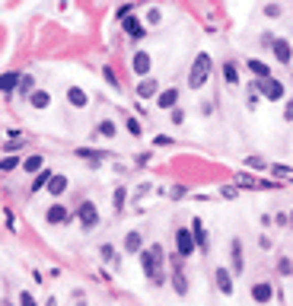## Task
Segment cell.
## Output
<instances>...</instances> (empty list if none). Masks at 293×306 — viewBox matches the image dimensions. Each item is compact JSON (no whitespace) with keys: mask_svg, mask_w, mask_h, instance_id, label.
I'll return each instance as SVG.
<instances>
[{"mask_svg":"<svg viewBox=\"0 0 293 306\" xmlns=\"http://www.w3.org/2000/svg\"><path fill=\"white\" fill-rule=\"evenodd\" d=\"M162 249L159 246H150V249H144L140 252V265H144V271H147V278L153 281V284H162Z\"/></svg>","mask_w":293,"mask_h":306,"instance_id":"obj_1","label":"cell"},{"mask_svg":"<svg viewBox=\"0 0 293 306\" xmlns=\"http://www.w3.org/2000/svg\"><path fill=\"white\" fill-rule=\"evenodd\" d=\"M210 70H214V61H210V54L201 51L194 57V64H191V74H188V86L191 89H201L207 80H210Z\"/></svg>","mask_w":293,"mask_h":306,"instance_id":"obj_2","label":"cell"},{"mask_svg":"<svg viewBox=\"0 0 293 306\" xmlns=\"http://www.w3.org/2000/svg\"><path fill=\"white\" fill-rule=\"evenodd\" d=\"M255 83H258V93L265 99H284V83L280 80L268 77V80H255Z\"/></svg>","mask_w":293,"mask_h":306,"instance_id":"obj_3","label":"cell"},{"mask_svg":"<svg viewBox=\"0 0 293 306\" xmlns=\"http://www.w3.org/2000/svg\"><path fill=\"white\" fill-rule=\"evenodd\" d=\"M77 217H80V227H83V230H92V227H96V220H99V210H96L92 201H83L80 210H77Z\"/></svg>","mask_w":293,"mask_h":306,"instance_id":"obj_4","label":"cell"},{"mask_svg":"<svg viewBox=\"0 0 293 306\" xmlns=\"http://www.w3.org/2000/svg\"><path fill=\"white\" fill-rule=\"evenodd\" d=\"M175 246H179V255L182 258H188L191 252H194V233L191 230H175Z\"/></svg>","mask_w":293,"mask_h":306,"instance_id":"obj_5","label":"cell"},{"mask_svg":"<svg viewBox=\"0 0 293 306\" xmlns=\"http://www.w3.org/2000/svg\"><path fill=\"white\" fill-rule=\"evenodd\" d=\"M137 96L140 99H150V96H159V83H156V77H144L137 83Z\"/></svg>","mask_w":293,"mask_h":306,"instance_id":"obj_6","label":"cell"},{"mask_svg":"<svg viewBox=\"0 0 293 306\" xmlns=\"http://www.w3.org/2000/svg\"><path fill=\"white\" fill-rule=\"evenodd\" d=\"M131 67H134L137 77H147V74H150V54H147V51H134Z\"/></svg>","mask_w":293,"mask_h":306,"instance_id":"obj_7","label":"cell"},{"mask_svg":"<svg viewBox=\"0 0 293 306\" xmlns=\"http://www.w3.org/2000/svg\"><path fill=\"white\" fill-rule=\"evenodd\" d=\"M19 80H22V74H16V70H7V74L0 77V93H4V96H10V93L19 86Z\"/></svg>","mask_w":293,"mask_h":306,"instance_id":"obj_8","label":"cell"},{"mask_svg":"<svg viewBox=\"0 0 293 306\" xmlns=\"http://www.w3.org/2000/svg\"><path fill=\"white\" fill-rule=\"evenodd\" d=\"M271 48H274V57H277L280 64H290V57H293L290 42H284V39H274V45H271Z\"/></svg>","mask_w":293,"mask_h":306,"instance_id":"obj_9","label":"cell"},{"mask_svg":"<svg viewBox=\"0 0 293 306\" xmlns=\"http://www.w3.org/2000/svg\"><path fill=\"white\" fill-rule=\"evenodd\" d=\"M67 102L74 105V109H86V105H89V96H86L80 86H70V89H67Z\"/></svg>","mask_w":293,"mask_h":306,"instance_id":"obj_10","label":"cell"},{"mask_svg":"<svg viewBox=\"0 0 293 306\" xmlns=\"http://www.w3.org/2000/svg\"><path fill=\"white\" fill-rule=\"evenodd\" d=\"M121 26H124V32H127V35H131V39H134V42H140V39H144V35H147V29H144V26H140V22H137L134 16H124V22H121Z\"/></svg>","mask_w":293,"mask_h":306,"instance_id":"obj_11","label":"cell"},{"mask_svg":"<svg viewBox=\"0 0 293 306\" xmlns=\"http://www.w3.org/2000/svg\"><path fill=\"white\" fill-rule=\"evenodd\" d=\"M175 102H179V89H162L159 96H156L159 109H175Z\"/></svg>","mask_w":293,"mask_h":306,"instance_id":"obj_12","label":"cell"},{"mask_svg":"<svg viewBox=\"0 0 293 306\" xmlns=\"http://www.w3.org/2000/svg\"><path fill=\"white\" fill-rule=\"evenodd\" d=\"M252 300L255 303H268V300H271V284H265V281L252 284Z\"/></svg>","mask_w":293,"mask_h":306,"instance_id":"obj_13","label":"cell"},{"mask_svg":"<svg viewBox=\"0 0 293 306\" xmlns=\"http://www.w3.org/2000/svg\"><path fill=\"white\" fill-rule=\"evenodd\" d=\"M217 287H220V293H233V274L226 271V268H217Z\"/></svg>","mask_w":293,"mask_h":306,"instance_id":"obj_14","label":"cell"},{"mask_svg":"<svg viewBox=\"0 0 293 306\" xmlns=\"http://www.w3.org/2000/svg\"><path fill=\"white\" fill-rule=\"evenodd\" d=\"M230 255H233V274H239L242 271V242L239 239L230 242Z\"/></svg>","mask_w":293,"mask_h":306,"instance_id":"obj_15","label":"cell"},{"mask_svg":"<svg viewBox=\"0 0 293 306\" xmlns=\"http://www.w3.org/2000/svg\"><path fill=\"white\" fill-rule=\"evenodd\" d=\"M29 105H32V109H48V105H51V96H48L45 89H35L32 96H29Z\"/></svg>","mask_w":293,"mask_h":306,"instance_id":"obj_16","label":"cell"},{"mask_svg":"<svg viewBox=\"0 0 293 306\" xmlns=\"http://www.w3.org/2000/svg\"><path fill=\"white\" fill-rule=\"evenodd\" d=\"M223 80H226L230 86L239 83V67H236V61H223Z\"/></svg>","mask_w":293,"mask_h":306,"instance_id":"obj_17","label":"cell"},{"mask_svg":"<svg viewBox=\"0 0 293 306\" xmlns=\"http://www.w3.org/2000/svg\"><path fill=\"white\" fill-rule=\"evenodd\" d=\"M124 252L127 255H137V252H144V249H140V233L134 230V233H127V236H124Z\"/></svg>","mask_w":293,"mask_h":306,"instance_id":"obj_18","label":"cell"},{"mask_svg":"<svg viewBox=\"0 0 293 306\" xmlns=\"http://www.w3.org/2000/svg\"><path fill=\"white\" fill-rule=\"evenodd\" d=\"M249 70H252V74L258 77V80H268V77H271L268 64H265V61H258V57H252V61H249Z\"/></svg>","mask_w":293,"mask_h":306,"instance_id":"obj_19","label":"cell"},{"mask_svg":"<svg viewBox=\"0 0 293 306\" xmlns=\"http://www.w3.org/2000/svg\"><path fill=\"white\" fill-rule=\"evenodd\" d=\"M191 233H194V242L201 246V249H207V246H210V242H207V233H204V223H201V220H194V223H191Z\"/></svg>","mask_w":293,"mask_h":306,"instance_id":"obj_20","label":"cell"},{"mask_svg":"<svg viewBox=\"0 0 293 306\" xmlns=\"http://www.w3.org/2000/svg\"><path fill=\"white\" fill-rule=\"evenodd\" d=\"M64 188H67V175H51V182H48V192L57 198V195H64Z\"/></svg>","mask_w":293,"mask_h":306,"instance_id":"obj_21","label":"cell"},{"mask_svg":"<svg viewBox=\"0 0 293 306\" xmlns=\"http://www.w3.org/2000/svg\"><path fill=\"white\" fill-rule=\"evenodd\" d=\"M45 220H48V223H64V220H67V210H64L61 204H54V207H48Z\"/></svg>","mask_w":293,"mask_h":306,"instance_id":"obj_22","label":"cell"},{"mask_svg":"<svg viewBox=\"0 0 293 306\" xmlns=\"http://www.w3.org/2000/svg\"><path fill=\"white\" fill-rule=\"evenodd\" d=\"M172 287H175V293H179V297H185V293H188V281H185L182 271H175V274H172Z\"/></svg>","mask_w":293,"mask_h":306,"instance_id":"obj_23","label":"cell"},{"mask_svg":"<svg viewBox=\"0 0 293 306\" xmlns=\"http://www.w3.org/2000/svg\"><path fill=\"white\" fill-rule=\"evenodd\" d=\"M22 169H26V172H42V157H39V153H32V157H26V163H22Z\"/></svg>","mask_w":293,"mask_h":306,"instance_id":"obj_24","label":"cell"},{"mask_svg":"<svg viewBox=\"0 0 293 306\" xmlns=\"http://www.w3.org/2000/svg\"><path fill=\"white\" fill-rule=\"evenodd\" d=\"M77 157H83L89 166H99L102 163V157H96V150H89V147H83V150H77Z\"/></svg>","mask_w":293,"mask_h":306,"instance_id":"obj_25","label":"cell"},{"mask_svg":"<svg viewBox=\"0 0 293 306\" xmlns=\"http://www.w3.org/2000/svg\"><path fill=\"white\" fill-rule=\"evenodd\" d=\"M258 99H262V93H258V83H252L249 96H245V105H249V109H258Z\"/></svg>","mask_w":293,"mask_h":306,"instance_id":"obj_26","label":"cell"},{"mask_svg":"<svg viewBox=\"0 0 293 306\" xmlns=\"http://www.w3.org/2000/svg\"><path fill=\"white\" fill-rule=\"evenodd\" d=\"M96 134H99V137H112V134H115V125H112L109 118H102V121L96 125Z\"/></svg>","mask_w":293,"mask_h":306,"instance_id":"obj_27","label":"cell"},{"mask_svg":"<svg viewBox=\"0 0 293 306\" xmlns=\"http://www.w3.org/2000/svg\"><path fill=\"white\" fill-rule=\"evenodd\" d=\"M19 93H22V96H32V93H35V77H22L19 80Z\"/></svg>","mask_w":293,"mask_h":306,"instance_id":"obj_28","label":"cell"},{"mask_svg":"<svg viewBox=\"0 0 293 306\" xmlns=\"http://www.w3.org/2000/svg\"><path fill=\"white\" fill-rule=\"evenodd\" d=\"M48 182H51V172H45V169H42V172H39V179L32 182V192H39V188H48Z\"/></svg>","mask_w":293,"mask_h":306,"instance_id":"obj_29","label":"cell"},{"mask_svg":"<svg viewBox=\"0 0 293 306\" xmlns=\"http://www.w3.org/2000/svg\"><path fill=\"white\" fill-rule=\"evenodd\" d=\"M102 258H105V262H109L112 268H118V255H115L112 246H102Z\"/></svg>","mask_w":293,"mask_h":306,"instance_id":"obj_30","label":"cell"},{"mask_svg":"<svg viewBox=\"0 0 293 306\" xmlns=\"http://www.w3.org/2000/svg\"><path fill=\"white\" fill-rule=\"evenodd\" d=\"M112 201H115V207H124V201H127V192H124V188H115V198H112Z\"/></svg>","mask_w":293,"mask_h":306,"instance_id":"obj_31","label":"cell"},{"mask_svg":"<svg viewBox=\"0 0 293 306\" xmlns=\"http://www.w3.org/2000/svg\"><path fill=\"white\" fill-rule=\"evenodd\" d=\"M16 166H19V160H16V157H4V160H0V169H4V172L16 169Z\"/></svg>","mask_w":293,"mask_h":306,"instance_id":"obj_32","label":"cell"},{"mask_svg":"<svg viewBox=\"0 0 293 306\" xmlns=\"http://www.w3.org/2000/svg\"><path fill=\"white\" fill-rule=\"evenodd\" d=\"M19 306H39V303H35V297L26 290V293H19Z\"/></svg>","mask_w":293,"mask_h":306,"instance_id":"obj_33","label":"cell"},{"mask_svg":"<svg viewBox=\"0 0 293 306\" xmlns=\"http://www.w3.org/2000/svg\"><path fill=\"white\" fill-rule=\"evenodd\" d=\"M124 128H127V131H131L134 137L140 134V121H137V118H127V121H124Z\"/></svg>","mask_w":293,"mask_h":306,"instance_id":"obj_34","label":"cell"},{"mask_svg":"<svg viewBox=\"0 0 293 306\" xmlns=\"http://www.w3.org/2000/svg\"><path fill=\"white\" fill-rule=\"evenodd\" d=\"M159 19H162V13H159V10H150V13H147V22H150V26H156Z\"/></svg>","mask_w":293,"mask_h":306,"instance_id":"obj_35","label":"cell"},{"mask_svg":"<svg viewBox=\"0 0 293 306\" xmlns=\"http://www.w3.org/2000/svg\"><path fill=\"white\" fill-rule=\"evenodd\" d=\"M185 121V112L182 109H172V125H182Z\"/></svg>","mask_w":293,"mask_h":306,"instance_id":"obj_36","label":"cell"},{"mask_svg":"<svg viewBox=\"0 0 293 306\" xmlns=\"http://www.w3.org/2000/svg\"><path fill=\"white\" fill-rule=\"evenodd\" d=\"M105 80H109V86H115V89H118V80H115V74H112L109 67H105Z\"/></svg>","mask_w":293,"mask_h":306,"instance_id":"obj_37","label":"cell"},{"mask_svg":"<svg viewBox=\"0 0 293 306\" xmlns=\"http://www.w3.org/2000/svg\"><path fill=\"white\" fill-rule=\"evenodd\" d=\"M284 118H287V121H293V99L284 105Z\"/></svg>","mask_w":293,"mask_h":306,"instance_id":"obj_38","label":"cell"},{"mask_svg":"<svg viewBox=\"0 0 293 306\" xmlns=\"http://www.w3.org/2000/svg\"><path fill=\"white\" fill-rule=\"evenodd\" d=\"M265 13H268V16H277V13H280V7H277V4H268V7H265Z\"/></svg>","mask_w":293,"mask_h":306,"instance_id":"obj_39","label":"cell"},{"mask_svg":"<svg viewBox=\"0 0 293 306\" xmlns=\"http://www.w3.org/2000/svg\"><path fill=\"white\" fill-rule=\"evenodd\" d=\"M290 223H293V214H290Z\"/></svg>","mask_w":293,"mask_h":306,"instance_id":"obj_40","label":"cell"},{"mask_svg":"<svg viewBox=\"0 0 293 306\" xmlns=\"http://www.w3.org/2000/svg\"><path fill=\"white\" fill-rule=\"evenodd\" d=\"M4 306H7V303H4Z\"/></svg>","mask_w":293,"mask_h":306,"instance_id":"obj_41","label":"cell"}]
</instances>
